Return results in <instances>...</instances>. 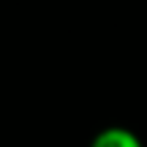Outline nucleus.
<instances>
[{
    "label": "nucleus",
    "mask_w": 147,
    "mask_h": 147,
    "mask_svg": "<svg viewBox=\"0 0 147 147\" xmlns=\"http://www.w3.org/2000/svg\"><path fill=\"white\" fill-rule=\"evenodd\" d=\"M90 147H144V144L136 136V131L125 125H109V128H101L93 136Z\"/></svg>",
    "instance_id": "obj_1"
}]
</instances>
